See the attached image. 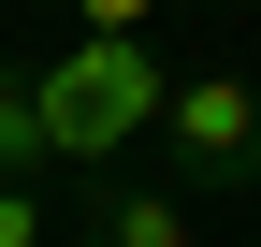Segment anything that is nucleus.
Listing matches in <instances>:
<instances>
[{
    "mask_svg": "<svg viewBox=\"0 0 261 247\" xmlns=\"http://www.w3.org/2000/svg\"><path fill=\"white\" fill-rule=\"evenodd\" d=\"M0 247H44V189H0Z\"/></svg>",
    "mask_w": 261,
    "mask_h": 247,
    "instance_id": "39448f33",
    "label": "nucleus"
},
{
    "mask_svg": "<svg viewBox=\"0 0 261 247\" xmlns=\"http://www.w3.org/2000/svg\"><path fill=\"white\" fill-rule=\"evenodd\" d=\"M160 145L189 189H261V87L247 73H174L160 87Z\"/></svg>",
    "mask_w": 261,
    "mask_h": 247,
    "instance_id": "f03ea898",
    "label": "nucleus"
},
{
    "mask_svg": "<svg viewBox=\"0 0 261 247\" xmlns=\"http://www.w3.org/2000/svg\"><path fill=\"white\" fill-rule=\"evenodd\" d=\"M29 87H44V145H58V175H102L130 131H160L174 58H160L145 29H73V44H58Z\"/></svg>",
    "mask_w": 261,
    "mask_h": 247,
    "instance_id": "f257e3e1",
    "label": "nucleus"
},
{
    "mask_svg": "<svg viewBox=\"0 0 261 247\" xmlns=\"http://www.w3.org/2000/svg\"><path fill=\"white\" fill-rule=\"evenodd\" d=\"M203 218H189V189H102L87 204V247H189Z\"/></svg>",
    "mask_w": 261,
    "mask_h": 247,
    "instance_id": "7ed1b4c3",
    "label": "nucleus"
},
{
    "mask_svg": "<svg viewBox=\"0 0 261 247\" xmlns=\"http://www.w3.org/2000/svg\"><path fill=\"white\" fill-rule=\"evenodd\" d=\"M73 15H87V29H145L160 0H73Z\"/></svg>",
    "mask_w": 261,
    "mask_h": 247,
    "instance_id": "423d86ee",
    "label": "nucleus"
},
{
    "mask_svg": "<svg viewBox=\"0 0 261 247\" xmlns=\"http://www.w3.org/2000/svg\"><path fill=\"white\" fill-rule=\"evenodd\" d=\"M44 175H58V145H44V87L0 73V189H44Z\"/></svg>",
    "mask_w": 261,
    "mask_h": 247,
    "instance_id": "20e7f679",
    "label": "nucleus"
}]
</instances>
